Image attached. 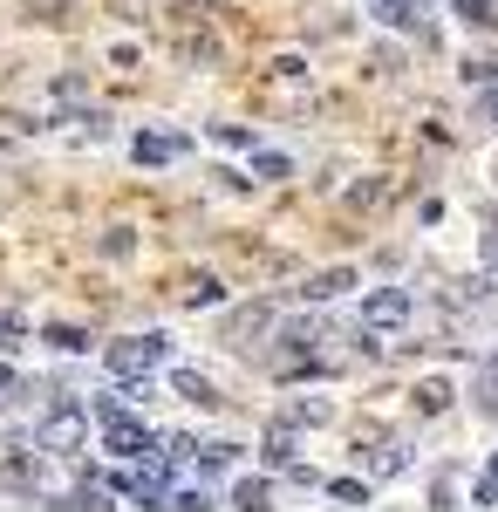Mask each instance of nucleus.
<instances>
[{"instance_id": "21", "label": "nucleus", "mask_w": 498, "mask_h": 512, "mask_svg": "<svg viewBox=\"0 0 498 512\" xmlns=\"http://www.w3.org/2000/svg\"><path fill=\"white\" fill-rule=\"evenodd\" d=\"M478 506H498V472L478 478Z\"/></svg>"}, {"instance_id": "20", "label": "nucleus", "mask_w": 498, "mask_h": 512, "mask_svg": "<svg viewBox=\"0 0 498 512\" xmlns=\"http://www.w3.org/2000/svg\"><path fill=\"white\" fill-rule=\"evenodd\" d=\"M260 178H287V158L280 151H260Z\"/></svg>"}, {"instance_id": "18", "label": "nucleus", "mask_w": 498, "mask_h": 512, "mask_svg": "<svg viewBox=\"0 0 498 512\" xmlns=\"http://www.w3.org/2000/svg\"><path fill=\"white\" fill-rule=\"evenodd\" d=\"M48 342H55V349H89V335H82V328H48Z\"/></svg>"}, {"instance_id": "8", "label": "nucleus", "mask_w": 498, "mask_h": 512, "mask_svg": "<svg viewBox=\"0 0 498 512\" xmlns=\"http://www.w3.org/2000/svg\"><path fill=\"white\" fill-rule=\"evenodd\" d=\"M328 417H335V403H328V396H301V403H287V424H294V431L328 424Z\"/></svg>"}, {"instance_id": "13", "label": "nucleus", "mask_w": 498, "mask_h": 512, "mask_svg": "<svg viewBox=\"0 0 498 512\" xmlns=\"http://www.w3.org/2000/svg\"><path fill=\"white\" fill-rule=\"evenodd\" d=\"M444 403H451V383H444V376H430V383H417V410H423V417H437Z\"/></svg>"}, {"instance_id": "19", "label": "nucleus", "mask_w": 498, "mask_h": 512, "mask_svg": "<svg viewBox=\"0 0 498 512\" xmlns=\"http://www.w3.org/2000/svg\"><path fill=\"white\" fill-rule=\"evenodd\" d=\"M458 14H464V21H498L492 0H458Z\"/></svg>"}, {"instance_id": "23", "label": "nucleus", "mask_w": 498, "mask_h": 512, "mask_svg": "<svg viewBox=\"0 0 498 512\" xmlns=\"http://www.w3.org/2000/svg\"><path fill=\"white\" fill-rule=\"evenodd\" d=\"M478 117H492V123H498V89H485V96H478Z\"/></svg>"}, {"instance_id": "10", "label": "nucleus", "mask_w": 498, "mask_h": 512, "mask_svg": "<svg viewBox=\"0 0 498 512\" xmlns=\"http://www.w3.org/2000/svg\"><path fill=\"white\" fill-rule=\"evenodd\" d=\"M171 390L185 396V403H219V396H212V383H205L198 369H171Z\"/></svg>"}, {"instance_id": "22", "label": "nucleus", "mask_w": 498, "mask_h": 512, "mask_svg": "<svg viewBox=\"0 0 498 512\" xmlns=\"http://www.w3.org/2000/svg\"><path fill=\"white\" fill-rule=\"evenodd\" d=\"M14 390H21V376H14V369H0V403H14Z\"/></svg>"}, {"instance_id": "15", "label": "nucleus", "mask_w": 498, "mask_h": 512, "mask_svg": "<svg viewBox=\"0 0 498 512\" xmlns=\"http://www.w3.org/2000/svg\"><path fill=\"white\" fill-rule=\"evenodd\" d=\"M219 301H226L219 280H192V287H185V308H219Z\"/></svg>"}, {"instance_id": "11", "label": "nucleus", "mask_w": 498, "mask_h": 512, "mask_svg": "<svg viewBox=\"0 0 498 512\" xmlns=\"http://www.w3.org/2000/svg\"><path fill=\"white\" fill-rule=\"evenodd\" d=\"M226 499H232L239 512H260V506H267V478H239V485H232Z\"/></svg>"}, {"instance_id": "12", "label": "nucleus", "mask_w": 498, "mask_h": 512, "mask_svg": "<svg viewBox=\"0 0 498 512\" xmlns=\"http://www.w3.org/2000/svg\"><path fill=\"white\" fill-rule=\"evenodd\" d=\"M369 465H376V478H396V472H410V444H383V458L369 451Z\"/></svg>"}, {"instance_id": "1", "label": "nucleus", "mask_w": 498, "mask_h": 512, "mask_svg": "<svg viewBox=\"0 0 498 512\" xmlns=\"http://www.w3.org/2000/svg\"><path fill=\"white\" fill-rule=\"evenodd\" d=\"M164 362H171V342H164V335H123V342H110V369L123 376V383L151 376V369H164Z\"/></svg>"}, {"instance_id": "4", "label": "nucleus", "mask_w": 498, "mask_h": 512, "mask_svg": "<svg viewBox=\"0 0 498 512\" xmlns=\"http://www.w3.org/2000/svg\"><path fill=\"white\" fill-rule=\"evenodd\" d=\"M82 437H89V417H82L76 403H55V410L41 417V451H48V458H69V451H82Z\"/></svg>"}, {"instance_id": "16", "label": "nucleus", "mask_w": 498, "mask_h": 512, "mask_svg": "<svg viewBox=\"0 0 498 512\" xmlns=\"http://www.w3.org/2000/svg\"><path fill=\"white\" fill-rule=\"evenodd\" d=\"M328 499H342V506H362V499H369V485H362V478H335V485H328Z\"/></svg>"}, {"instance_id": "2", "label": "nucleus", "mask_w": 498, "mask_h": 512, "mask_svg": "<svg viewBox=\"0 0 498 512\" xmlns=\"http://www.w3.org/2000/svg\"><path fill=\"white\" fill-rule=\"evenodd\" d=\"M103 451H116V458H157V431L151 424H137V417H123V410H103Z\"/></svg>"}, {"instance_id": "3", "label": "nucleus", "mask_w": 498, "mask_h": 512, "mask_svg": "<svg viewBox=\"0 0 498 512\" xmlns=\"http://www.w3.org/2000/svg\"><path fill=\"white\" fill-rule=\"evenodd\" d=\"M410 315H417L410 287H376V294L362 301V328H369V335H396V328H410Z\"/></svg>"}, {"instance_id": "14", "label": "nucleus", "mask_w": 498, "mask_h": 512, "mask_svg": "<svg viewBox=\"0 0 498 512\" xmlns=\"http://www.w3.org/2000/svg\"><path fill=\"white\" fill-rule=\"evenodd\" d=\"M369 14L383 21V28H410L417 14H410V0H369Z\"/></svg>"}, {"instance_id": "7", "label": "nucleus", "mask_w": 498, "mask_h": 512, "mask_svg": "<svg viewBox=\"0 0 498 512\" xmlns=\"http://www.w3.org/2000/svg\"><path fill=\"white\" fill-rule=\"evenodd\" d=\"M260 458H267V465H280V472L294 465V424H287V417H280V424L267 431V444H260Z\"/></svg>"}, {"instance_id": "17", "label": "nucleus", "mask_w": 498, "mask_h": 512, "mask_svg": "<svg viewBox=\"0 0 498 512\" xmlns=\"http://www.w3.org/2000/svg\"><path fill=\"white\" fill-rule=\"evenodd\" d=\"M478 410L498 417V376H478Z\"/></svg>"}, {"instance_id": "9", "label": "nucleus", "mask_w": 498, "mask_h": 512, "mask_svg": "<svg viewBox=\"0 0 498 512\" xmlns=\"http://www.w3.org/2000/svg\"><path fill=\"white\" fill-rule=\"evenodd\" d=\"M348 287H355V274H348V267H328V274L307 280V301H335V294H348Z\"/></svg>"}, {"instance_id": "6", "label": "nucleus", "mask_w": 498, "mask_h": 512, "mask_svg": "<svg viewBox=\"0 0 498 512\" xmlns=\"http://www.w3.org/2000/svg\"><path fill=\"white\" fill-rule=\"evenodd\" d=\"M171 158H185V137H157V130L137 137V164H171Z\"/></svg>"}, {"instance_id": "5", "label": "nucleus", "mask_w": 498, "mask_h": 512, "mask_svg": "<svg viewBox=\"0 0 498 512\" xmlns=\"http://www.w3.org/2000/svg\"><path fill=\"white\" fill-rule=\"evenodd\" d=\"M0 472H7V485H21V492H48V451H28V444H14Z\"/></svg>"}]
</instances>
